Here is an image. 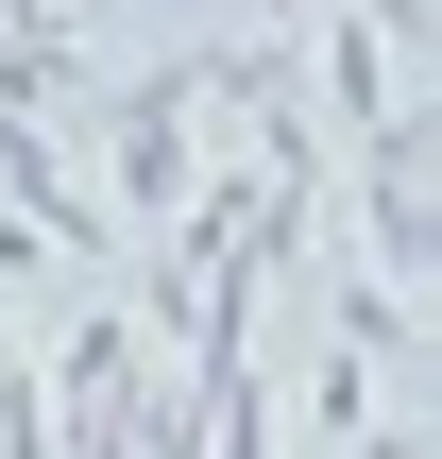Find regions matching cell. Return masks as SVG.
<instances>
[{"label":"cell","mask_w":442,"mask_h":459,"mask_svg":"<svg viewBox=\"0 0 442 459\" xmlns=\"http://www.w3.org/2000/svg\"><path fill=\"white\" fill-rule=\"evenodd\" d=\"M119 187H136L153 221H187V102H170V85L119 102Z\"/></svg>","instance_id":"1"}]
</instances>
